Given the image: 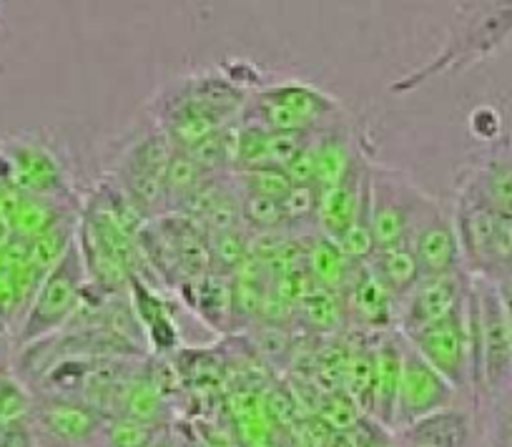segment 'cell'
<instances>
[{"label": "cell", "instance_id": "6da1fadb", "mask_svg": "<svg viewBox=\"0 0 512 447\" xmlns=\"http://www.w3.org/2000/svg\"><path fill=\"white\" fill-rule=\"evenodd\" d=\"M246 98L249 93L221 73H196L159 93L154 124L176 149L189 151L239 121Z\"/></svg>", "mask_w": 512, "mask_h": 447}, {"label": "cell", "instance_id": "7a4b0ae2", "mask_svg": "<svg viewBox=\"0 0 512 447\" xmlns=\"http://www.w3.org/2000/svg\"><path fill=\"white\" fill-rule=\"evenodd\" d=\"M472 337V405L482 407L512 392V337L497 284L472 277L470 299Z\"/></svg>", "mask_w": 512, "mask_h": 447}, {"label": "cell", "instance_id": "3957f363", "mask_svg": "<svg viewBox=\"0 0 512 447\" xmlns=\"http://www.w3.org/2000/svg\"><path fill=\"white\" fill-rule=\"evenodd\" d=\"M239 121L267 134H322L347 124V114L322 88L284 81L249 93Z\"/></svg>", "mask_w": 512, "mask_h": 447}, {"label": "cell", "instance_id": "277c9868", "mask_svg": "<svg viewBox=\"0 0 512 447\" xmlns=\"http://www.w3.org/2000/svg\"><path fill=\"white\" fill-rule=\"evenodd\" d=\"M455 227L470 277L500 284L512 274V216L462 186L455 204Z\"/></svg>", "mask_w": 512, "mask_h": 447}, {"label": "cell", "instance_id": "5b68a950", "mask_svg": "<svg viewBox=\"0 0 512 447\" xmlns=\"http://www.w3.org/2000/svg\"><path fill=\"white\" fill-rule=\"evenodd\" d=\"M440 206L405 171L372 164L369 169V224L377 249L410 242L415 229Z\"/></svg>", "mask_w": 512, "mask_h": 447}, {"label": "cell", "instance_id": "8992f818", "mask_svg": "<svg viewBox=\"0 0 512 447\" xmlns=\"http://www.w3.org/2000/svg\"><path fill=\"white\" fill-rule=\"evenodd\" d=\"M83 292H86V269H83L78 244H73L63 254L61 262L38 284L31 307H28L21 329H18V342L31 347L63 332L76 317Z\"/></svg>", "mask_w": 512, "mask_h": 447}, {"label": "cell", "instance_id": "52a82bcc", "mask_svg": "<svg viewBox=\"0 0 512 447\" xmlns=\"http://www.w3.org/2000/svg\"><path fill=\"white\" fill-rule=\"evenodd\" d=\"M174 149L169 136L154 124L118 159L113 179L149 219L166 216V169Z\"/></svg>", "mask_w": 512, "mask_h": 447}, {"label": "cell", "instance_id": "ba28073f", "mask_svg": "<svg viewBox=\"0 0 512 447\" xmlns=\"http://www.w3.org/2000/svg\"><path fill=\"white\" fill-rule=\"evenodd\" d=\"M407 342L460 392L462 400L472 405V337L467 304L442 322L407 337Z\"/></svg>", "mask_w": 512, "mask_h": 447}, {"label": "cell", "instance_id": "9c48e42d", "mask_svg": "<svg viewBox=\"0 0 512 447\" xmlns=\"http://www.w3.org/2000/svg\"><path fill=\"white\" fill-rule=\"evenodd\" d=\"M470 289L472 277L467 269L440 274V277H422V282L397 302V332L407 340L412 334L442 322L452 312L465 307Z\"/></svg>", "mask_w": 512, "mask_h": 447}, {"label": "cell", "instance_id": "30bf717a", "mask_svg": "<svg viewBox=\"0 0 512 447\" xmlns=\"http://www.w3.org/2000/svg\"><path fill=\"white\" fill-rule=\"evenodd\" d=\"M462 397L410 342L405 340V362H402L400 395H397L395 430L412 425L422 417L445 407L460 405Z\"/></svg>", "mask_w": 512, "mask_h": 447}, {"label": "cell", "instance_id": "8fae6325", "mask_svg": "<svg viewBox=\"0 0 512 447\" xmlns=\"http://www.w3.org/2000/svg\"><path fill=\"white\" fill-rule=\"evenodd\" d=\"M369 169H372V161L364 151L357 149V156L342 181L329 189H319L317 232L322 237L339 242V237L354 224L359 211L369 204Z\"/></svg>", "mask_w": 512, "mask_h": 447}, {"label": "cell", "instance_id": "7c38bea8", "mask_svg": "<svg viewBox=\"0 0 512 447\" xmlns=\"http://www.w3.org/2000/svg\"><path fill=\"white\" fill-rule=\"evenodd\" d=\"M3 164L8 169L13 191L28 196H71L66 171L41 144L11 139L3 151Z\"/></svg>", "mask_w": 512, "mask_h": 447}, {"label": "cell", "instance_id": "4fadbf2b", "mask_svg": "<svg viewBox=\"0 0 512 447\" xmlns=\"http://www.w3.org/2000/svg\"><path fill=\"white\" fill-rule=\"evenodd\" d=\"M339 297L344 304V319L347 324L357 327L359 334L382 337V334L397 329V299L372 277L367 264L354 267L352 277Z\"/></svg>", "mask_w": 512, "mask_h": 447}, {"label": "cell", "instance_id": "5bb4252c", "mask_svg": "<svg viewBox=\"0 0 512 447\" xmlns=\"http://www.w3.org/2000/svg\"><path fill=\"white\" fill-rule=\"evenodd\" d=\"M480 415L472 405L437 410L395 432L402 447H480Z\"/></svg>", "mask_w": 512, "mask_h": 447}, {"label": "cell", "instance_id": "9a60e30c", "mask_svg": "<svg viewBox=\"0 0 512 447\" xmlns=\"http://www.w3.org/2000/svg\"><path fill=\"white\" fill-rule=\"evenodd\" d=\"M407 247L417 257L422 277H440V274H452L465 269L460 237H457L455 227V214L447 211L442 204L415 229Z\"/></svg>", "mask_w": 512, "mask_h": 447}, {"label": "cell", "instance_id": "2e32d148", "mask_svg": "<svg viewBox=\"0 0 512 447\" xmlns=\"http://www.w3.org/2000/svg\"><path fill=\"white\" fill-rule=\"evenodd\" d=\"M128 302H131L141 334L146 337L154 355H176L181 350L179 324H176L174 312H171L169 302L159 292V287L149 284L139 274H131V279H128Z\"/></svg>", "mask_w": 512, "mask_h": 447}, {"label": "cell", "instance_id": "e0dca14e", "mask_svg": "<svg viewBox=\"0 0 512 447\" xmlns=\"http://www.w3.org/2000/svg\"><path fill=\"white\" fill-rule=\"evenodd\" d=\"M176 294L211 329L221 334L234 332V279L229 274L209 272L204 277L186 279L176 287Z\"/></svg>", "mask_w": 512, "mask_h": 447}, {"label": "cell", "instance_id": "ac0fdd59", "mask_svg": "<svg viewBox=\"0 0 512 447\" xmlns=\"http://www.w3.org/2000/svg\"><path fill=\"white\" fill-rule=\"evenodd\" d=\"M402 362H405V337L400 332H387L377 342V370H374L372 417L384 430H395L397 395H400Z\"/></svg>", "mask_w": 512, "mask_h": 447}, {"label": "cell", "instance_id": "d6986e66", "mask_svg": "<svg viewBox=\"0 0 512 447\" xmlns=\"http://www.w3.org/2000/svg\"><path fill=\"white\" fill-rule=\"evenodd\" d=\"M38 425L53 440L78 445V442L91 440L101 430L103 420L101 412L83 402L81 397L48 395L38 405Z\"/></svg>", "mask_w": 512, "mask_h": 447}, {"label": "cell", "instance_id": "ffe728a7", "mask_svg": "<svg viewBox=\"0 0 512 447\" xmlns=\"http://www.w3.org/2000/svg\"><path fill=\"white\" fill-rule=\"evenodd\" d=\"M367 269L372 272V277L397 299V302L405 299L407 294L422 282V269L407 244L374 249V254L367 262Z\"/></svg>", "mask_w": 512, "mask_h": 447}, {"label": "cell", "instance_id": "44dd1931", "mask_svg": "<svg viewBox=\"0 0 512 447\" xmlns=\"http://www.w3.org/2000/svg\"><path fill=\"white\" fill-rule=\"evenodd\" d=\"M312 149L314 164H317L314 184H317V189H329V186L342 181V176L347 174L359 146H354L352 131L347 129V124H342L314 136Z\"/></svg>", "mask_w": 512, "mask_h": 447}, {"label": "cell", "instance_id": "7402d4cb", "mask_svg": "<svg viewBox=\"0 0 512 447\" xmlns=\"http://www.w3.org/2000/svg\"><path fill=\"white\" fill-rule=\"evenodd\" d=\"M304 244H307V272L312 277L314 287L342 294L357 264L344 257L337 242L322 237L319 232L304 237Z\"/></svg>", "mask_w": 512, "mask_h": 447}, {"label": "cell", "instance_id": "603a6c76", "mask_svg": "<svg viewBox=\"0 0 512 447\" xmlns=\"http://www.w3.org/2000/svg\"><path fill=\"white\" fill-rule=\"evenodd\" d=\"M462 186L475 191L482 201L495 206L497 211L512 216V149L495 151L490 159L470 171Z\"/></svg>", "mask_w": 512, "mask_h": 447}, {"label": "cell", "instance_id": "cb8c5ba5", "mask_svg": "<svg viewBox=\"0 0 512 447\" xmlns=\"http://www.w3.org/2000/svg\"><path fill=\"white\" fill-rule=\"evenodd\" d=\"M294 317L299 319L304 332L319 334V337H334L347 322L342 297L319 287H314L312 292L299 299V304L294 307Z\"/></svg>", "mask_w": 512, "mask_h": 447}, {"label": "cell", "instance_id": "d4e9b609", "mask_svg": "<svg viewBox=\"0 0 512 447\" xmlns=\"http://www.w3.org/2000/svg\"><path fill=\"white\" fill-rule=\"evenodd\" d=\"M211 174H206L199 164L194 161V156L184 149H174V156L169 161V169H166V214H176L181 209L186 199L209 179Z\"/></svg>", "mask_w": 512, "mask_h": 447}, {"label": "cell", "instance_id": "484cf974", "mask_svg": "<svg viewBox=\"0 0 512 447\" xmlns=\"http://www.w3.org/2000/svg\"><path fill=\"white\" fill-rule=\"evenodd\" d=\"M239 204H241V227L246 232H274V229H287L284 227V214L282 204L269 196L249 194V191H239Z\"/></svg>", "mask_w": 512, "mask_h": 447}, {"label": "cell", "instance_id": "4316f807", "mask_svg": "<svg viewBox=\"0 0 512 447\" xmlns=\"http://www.w3.org/2000/svg\"><path fill=\"white\" fill-rule=\"evenodd\" d=\"M209 249L214 272L234 277L236 269L249 259V232L234 229V232L216 234V237H209Z\"/></svg>", "mask_w": 512, "mask_h": 447}, {"label": "cell", "instance_id": "83f0119b", "mask_svg": "<svg viewBox=\"0 0 512 447\" xmlns=\"http://www.w3.org/2000/svg\"><path fill=\"white\" fill-rule=\"evenodd\" d=\"M284 227L289 232L302 227H312L317 232V206H319V189L317 186H292L289 194L282 201Z\"/></svg>", "mask_w": 512, "mask_h": 447}, {"label": "cell", "instance_id": "f1b7e54d", "mask_svg": "<svg viewBox=\"0 0 512 447\" xmlns=\"http://www.w3.org/2000/svg\"><path fill=\"white\" fill-rule=\"evenodd\" d=\"M317 415L329 430L334 432H342L349 430L352 425H357L359 420H364V410L359 407V402L354 400L352 395H347L344 390H332V392H324L322 400H319L317 407Z\"/></svg>", "mask_w": 512, "mask_h": 447}, {"label": "cell", "instance_id": "f546056e", "mask_svg": "<svg viewBox=\"0 0 512 447\" xmlns=\"http://www.w3.org/2000/svg\"><path fill=\"white\" fill-rule=\"evenodd\" d=\"M234 181H236V186H239V191L269 196V199H277V201H282L284 196L289 194V189H292V181H289L287 171L274 169V166L236 171Z\"/></svg>", "mask_w": 512, "mask_h": 447}, {"label": "cell", "instance_id": "4dcf8cb0", "mask_svg": "<svg viewBox=\"0 0 512 447\" xmlns=\"http://www.w3.org/2000/svg\"><path fill=\"white\" fill-rule=\"evenodd\" d=\"M482 410H487V420L480 447H512V392Z\"/></svg>", "mask_w": 512, "mask_h": 447}, {"label": "cell", "instance_id": "1f68e13d", "mask_svg": "<svg viewBox=\"0 0 512 447\" xmlns=\"http://www.w3.org/2000/svg\"><path fill=\"white\" fill-rule=\"evenodd\" d=\"M31 412V395L13 377H0V425L26 420Z\"/></svg>", "mask_w": 512, "mask_h": 447}, {"label": "cell", "instance_id": "d6a6232c", "mask_svg": "<svg viewBox=\"0 0 512 447\" xmlns=\"http://www.w3.org/2000/svg\"><path fill=\"white\" fill-rule=\"evenodd\" d=\"M146 430H149L146 422L121 415L108 427V437H111L113 447H144L149 442V432Z\"/></svg>", "mask_w": 512, "mask_h": 447}, {"label": "cell", "instance_id": "836d02e7", "mask_svg": "<svg viewBox=\"0 0 512 447\" xmlns=\"http://www.w3.org/2000/svg\"><path fill=\"white\" fill-rule=\"evenodd\" d=\"M0 447H38L36 432L28 425V420L0 425Z\"/></svg>", "mask_w": 512, "mask_h": 447}, {"label": "cell", "instance_id": "e575fe53", "mask_svg": "<svg viewBox=\"0 0 512 447\" xmlns=\"http://www.w3.org/2000/svg\"><path fill=\"white\" fill-rule=\"evenodd\" d=\"M505 314H507V324H510V337H512V312H507L505 309Z\"/></svg>", "mask_w": 512, "mask_h": 447}, {"label": "cell", "instance_id": "d590c367", "mask_svg": "<svg viewBox=\"0 0 512 447\" xmlns=\"http://www.w3.org/2000/svg\"><path fill=\"white\" fill-rule=\"evenodd\" d=\"M395 447H402V445H397V442H395Z\"/></svg>", "mask_w": 512, "mask_h": 447}]
</instances>
